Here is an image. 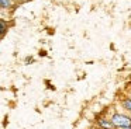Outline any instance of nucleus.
Instances as JSON below:
<instances>
[{
  "label": "nucleus",
  "instance_id": "obj_1",
  "mask_svg": "<svg viewBox=\"0 0 131 129\" xmlns=\"http://www.w3.org/2000/svg\"><path fill=\"white\" fill-rule=\"evenodd\" d=\"M111 123H113V126H117V128H127V126H131V118L125 117L123 114H116L111 118Z\"/></svg>",
  "mask_w": 131,
  "mask_h": 129
},
{
  "label": "nucleus",
  "instance_id": "obj_2",
  "mask_svg": "<svg viewBox=\"0 0 131 129\" xmlns=\"http://www.w3.org/2000/svg\"><path fill=\"white\" fill-rule=\"evenodd\" d=\"M13 0H0V8H12Z\"/></svg>",
  "mask_w": 131,
  "mask_h": 129
},
{
  "label": "nucleus",
  "instance_id": "obj_3",
  "mask_svg": "<svg viewBox=\"0 0 131 129\" xmlns=\"http://www.w3.org/2000/svg\"><path fill=\"white\" fill-rule=\"evenodd\" d=\"M99 123L103 126V128H106V129H110L111 126H113L111 121H106V119H100V121H99Z\"/></svg>",
  "mask_w": 131,
  "mask_h": 129
},
{
  "label": "nucleus",
  "instance_id": "obj_4",
  "mask_svg": "<svg viewBox=\"0 0 131 129\" xmlns=\"http://www.w3.org/2000/svg\"><path fill=\"white\" fill-rule=\"evenodd\" d=\"M123 105H124V108H125V109H128V111L131 112V98H127V100H124Z\"/></svg>",
  "mask_w": 131,
  "mask_h": 129
},
{
  "label": "nucleus",
  "instance_id": "obj_5",
  "mask_svg": "<svg viewBox=\"0 0 131 129\" xmlns=\"http://www.w3.org/2000/svg\"><path fill=\"white\" fill-rule=\"evenodd\" d=\"M4 32H6V24L0 20V35H3Z\"/></svg>",
  "mask_w": 131,
  "mask_h": 129
},
{
  "label": "nucleus",
  "instance_id": "obj_6",
  "mask_svg": "<svg viewBox=\"0 0 131 129\" xmlns=\"http://www.w3.org/2000/svg\"><path fill=\"white\" fill-rule=\"evenodd\" d=\"M120 129H131L130 126H127V128H120Z\"/></svg>",
  "mask_w": 131,
  "mask_h": 129
},
{
  "label": "nucleus",
  "instance_id": "obj_7",
  "mask_svg": "<svg viewBox=\"0 0 131 129\" xmlns=\"http://www.w3.org/2000/svg\"><path fill=\"white\" fill-rule=\"evenodd\" d=\"M130 128H131V126H130Z\"/></svg>",
  "mask_w": 131,
  "mask_h": 129
}]
</instances>
